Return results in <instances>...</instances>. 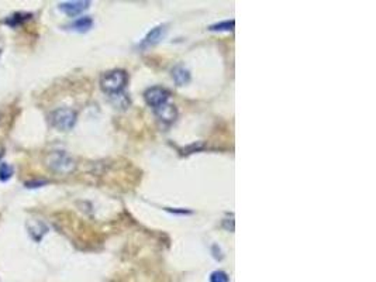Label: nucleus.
I'll list each match as a JSON object with an SVG mask.
<instances>
[{
  "label": "nucleus",
  "instance_id": "12",
  "mask_svg": "<svg viewBox=\"0 0 376 282\" xmlns=\"http://www.w3.org/2000/svg\"><path fill=\"white\" fill-rule=\"evenodd\" d=\"M235 22L234 20H225V22L217 23V24H213L209 27L210 31H233L234 30Z\"/></svg>",
  "mask_w": 376,
  "mask_h": 282
},
{
  "label": "nucleus",
  "instance_id": "6",
  "mask_svg": "<svg viewBox=\"0 0 376 282\" xmlns=\"http://www.w3.org/2000/svg\"><path fill=\"white\" fill-rule=\"evenodd\" d=\"M165 34H166V26H157V27H154L149 33L145 35V39L142 40L141 43V47L142 48H148V47H153V45L158 44L161 40L164 39Z\"/></svg>",
  "mask_w": 376,
  "mask_h": 282
},
{
  "label": "nucleus",
  "instance_id": "3",
  "mask_svg": "<svg viewBox=\"0 0 376 282\" xmlns=\"http://www.w3.org/2000/svg\"><path fill=\"white\" fill-rule=\"evenodd\" d=\"M49 124L60 131H69L73 128L77 123V111L68 109V107H60L49 113Z\"/></svg>",
  "mask_w": 376,
  "mask_h": 282
},
{
  "label": "nucleus",
  "instance_id": "13",
  "mask_svg": "<svg viewBox=\"0 0 376 282\" xmlns=\"http://www.w3.org/2000/svg\"><path fill=\"white\" fill-rule=\"evenodd\" d=\"M13 166L9 165L7 162H0V181L2 182H7L11 177H13Z\"/></svg>",
  "mask_w": 376,
  "mask_h": 282
},
{
  "label": "nucleus",
  "instance_id": "11",
  "mask_svg": "<svg viewBox=\"0 0 376 282\" xmlns=\"http://www.w3.org/2000/svg\"><path fill=\"white\" fill-rule=\"evenodd\" d=\"M30 17H31V14H26V13H16V14H13V16L7 17L5 23L7 24V26L17 27V26H20L22 23H24L26 20H28Z\"/></svg>",
  "mask_w": 376,
  "mask_h": 282
},
{
  "label": "nucleus",
  "instance_id": "16",
  "mask_svg": "<svg viewBox=\"0 0 376 282\" xmlns=\"http://www.w3.org/2000/svg\"><path fill=\"white\" fill-rule=\"evenodd\" d=\"M166 211L168 212H172V213H179V215H185V213H191L189 211H178V209H169L166 208Z\"/></svg>",
  "mask_w": 376,
  "mask_h": 282
},
{
  "label": "nucleus",
  "instance_id": "5",
  "mask_svg": "<svg viewBox=\"0 0 376 282\" xmlns=\"http://www.w3.org/2000/svg\"><path fill=\"white\" fill-rule=\"evenodd\" d=\"M90 2L87 0H73V2H64L60 5V10L68 17H77L87 10Z\"/></svg>",
  "mask_w": 376,
  "mask_h": 282
},
{
  "label": "nucleus",
  "instance_id": "10",
  "mask_svg": "<svg viewBox=\"0 0 376 282\" xmlns=\"http://www.w3.org/2000/svg\"><path fill=\"white\" fill-rule=\"evenodd\" d=\"M93 26V20L92 17L89 16H85V17H79L78 20L71 24V28L72 30H75V31H79V33H86L89 31Z\"/></svg>",
  "mask_w": 376,
  "mask_h": 282
},
{
  "label": "nucleus",
  "instance_id": "17",
  "mask_svg": "<svg viewBox=\"0 0 376 282\" xmlns=\"http://www.w3.org/2000/svg\"><path fill=\"white\" fill-rule=\"evenodd\" d=\"M2 52H3V39L0 35V55H2Z\"/></svg>",
  "mask_w": 376,
  "mask_h": 282
},
{
  "label": "nucleus",
  "instance_id": "1",
  "mask_svg": "<svg viewBox=\"0 0 376 282\" xmlns=\"http://www.w3.org/2000/svg\"><path fill=\"white\" fill-rule=\"evenodd\" d=\"M128 82V75L123 69H113L106 72L100 78V88L106 93L111 96H117L121 93V90L125 88Z\"/></svg>",
  "mask_w": 376,
  "mask_h": 282
},
{
  "label": "nucleus",
  "instance_id": "15",
  "mask_svg": "<svg viewBox=\"0 0 376 282\" xmlns=\"http://www.w3.org/2000/svg\"><path fill=\"white\" fill-rule=\"evenodd\" d=\"M48 181H43V179H34V181H28L26 182V188L34 189V188H41L44 185H47Z\"/></svg>",
  "mask_w": 376,
  "mask_h": 282
},
{
  "label": "nucleus",
  "instance_id": "14",
  "mask_svg": "<svg viewBox=\"0 0 376 282\" xmlns=\"http://www.w3.org/2000/svg\"><path fill=\"white\" fill-rule=\"evenodd\" d=\"M210 282H229V275L224 271H214L210 275Z\"/></svg>",
  "mask_w": 376,
  "mask_h": 282
},
{
  "label": "nucleus",
  "instance_id": "4",
  "mask_svg": "<svg viewBox=\"0 0 376 282\" xmlns=\"http://www.w3.org/2000/svg\"><path fill=\"white\" fill-rule=\"evenodd\" d=\"M169 98H171V93L161 86H153V88H148L144 92V99L147 102V105L151 106L154 110L165 105V103H168Z\"/></svg>",
  "mask_w": 376,
  "mask_h": 282
},
{
  "label": "nucleus",
  "instance_id": "7",
  "mask_svg": "<svg viewBox=\"0 0 376 282\" xmlns=\"http://www.w3.org/2000/svg\"><path fill=\"white\" fill-rule=\"evenodd\" d=\"M155 115L158 116V119L161 122L164 123H174L176 120V117H178V110H176V107L174 105H169V103H165L162 105L161 107L158 109H155Z\"/></svg>",
  "mask_w": 376,
  "mask_h": 282
},
{
  "label": "nucleus",
  "instance_id": "2",
  "mask_svg": "<svg viewBox=\"0 0 376 282\" xmlns=\"http://www.w3.org/2000/svg\"><path fill=\"white\" fill-rule=\"evenodd\" d=\"M45 165L49 171L60 175H69L75 171L77 164L65 151H52L45 157Z\"/></svg>",
  "mask_w": 376,
  "mask_h": 282
},
{
  "label": "nucleus",
  "instance_id": "18",
  "mask_svg": "<svg viewBox=\"0 0 376 282\" xmlns=\"http://www.w3.org/2000/svg\"><path fill=\"white\" fill-rule=\"evenodd\" d=\"M0 117H2V113H0Z\"/></svg>",
  "mask_w": 376,
  "mask_h": 282
},
{
  "label": "nucleus",
  "instance_id": "8",
  "mask_svg": "<svg viewBox=\"0 0 376 282\" xmlns=\"http://www.w3.org/2000/svg\"><path fill=\"white\" fill-rule=\"evenodd\" d=\"M27 230L30 236L35 240V241H41V238L45 236V233L48 232V227L44 224L43 221L40 220H31L27 221Z\"/></svg>",
  "mask_w": 376,
  "mask_h": 282
},
{
  "label": "nucleus",
  "instance_id": "9",
  "mask_svg": "<svg viewBox=\"0 0 376 282\" xmlns=\"http://www.w3.org/2000/svg\"><path fill=\"white\" fill-rule=\"evenodd\" d=\"M172 78H174L175 83L178 86H183L186 83L191 81V72L187 68H185L183 65H176V67L172 69Z\"/></svg>",
  "mask_w": 376,
  "mask_h": 282
}]
</instances>
